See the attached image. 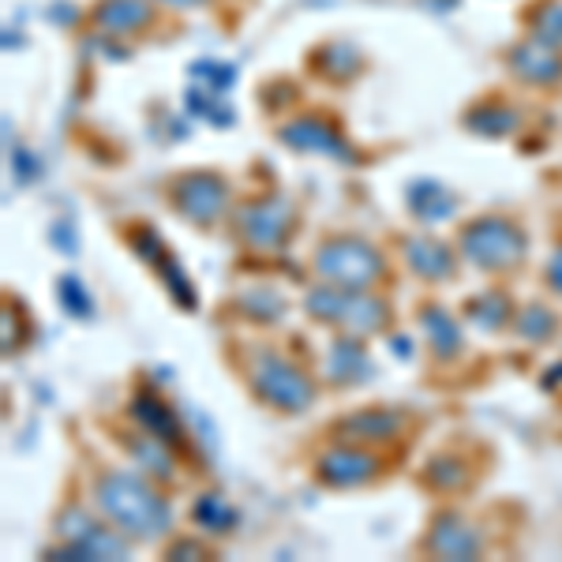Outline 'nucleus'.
<instances>
[{
	"label": "nucleus",
	"mask_w": 562,
	"mask_h": 562,
	"mask_svg": "<svg viewBox=\"0 0 562 562\" xmlns=\"http://www.w3.org/2000/svg\"><path fill=\"white\" fill-rule=\"evenodd\" d=\"M98 503L116 525H124V532L147 540L158 537L169 525V510L158 495L150 492L143 480L124 476V473H109L98 480Z\"/></svg>",
	"instance_id": "f257e3e1"
},
{
	"label": "nucleus",
	"mask_w": 562,
	"mask_h": 562,
	"mask_svg": "<svg viewBox=\"0 0 562 562\" xmlns=\"http://www.w3.org/2000/svg\"><path fill=\"white\" fill-rule=\"evenodd\" d=\"M319 267H323V274L330 278V281H338L341 289H352V293H360V289H364L371 278H379L383 262H379V256L368 248V244H360V240H334V244H326V248L319 251Z\"/></svg>",
	"instance_id": "f03ea898"
},
{
	"label": "nucleus",
	"mask_w": 562,
	"mask_h": 562,
	"mask_svg": "<svg viewBox=\"0 0 562 562\" xmlns=\"http://www.w3.org/2000/svg\"><path fill=\"white\" fill-rule=\"evenodd\" d=\"M461 248L473 256V262H480V267H514V262L521 259V233L514 229V225L506 222H476L469 225L465 233H461Z\"/></svg>",
	"instance_id": "7ed1b4c3"
},
{
	"label": "nucleus",
	"mask_w": 562,
	"mask_h": 562,
	"mask_svg": "<svg viewBox=\"0 0 562 562\" xmlns=\"http://www.w3.org/2000/svg\"><path fill=\"white\" fill-rule=\"evenodd\" d=\"M256 386L270 405L289 409V413H301L304 405L312 402V383H307L301 371H293L285 360H278V357H267L256 368Z\"/></svg>",
	"instance_id": "20e7f679"
},
{
	"label": "nucleus",
	"mask_w": 562,
	"mask_h": 562,
	"mask_svg": "<svg viewBox=\"0 0 562 562\" xmlns=\"http://www.w3.org/2000/svg\"><path fill=\"white\" fill-rule=\"evenodd\" d=\"M514 68L521 71L529 83H559L562 76V60L555 53V45H529L514 57Z\"/></svg>",
	"instance_id": "39448f33"
},
{
	"label": "nucleus",
	"mask_w": 562,
	"mask_h": 562,
	"mask_svg": "<svg viewBox=\"0 0 562 562\" xmlns=\"http://www.w3.org/2000/svg\"><path fill=\"white\" fill-rule=\"evenodd\" d=\"M121 4H124V12H116L113 0L102 8V26H105V31L124 34V31H135V26L147 20V8H143V0H121Z\"/></svg>",
	"instance_id": "423d86ee"
},
{
	"label": "nucleus",
	"mask_w": 562,
	"mask_h": 562,
	"mask_svg": "<svg viewBox=\"0 0 562 562\" xmlns=\"http://www.w3.org/2000/svg\"><path fill=\"white\" fill-rule=\"evenodd\" d=\"M548 281H551V285H555V289H559V293H562V248H559V256H555V259H551Z\"/></svg>",
	"instance_id": "0eeeda50"
},
{
	"label": "nucleus",
	"mask_w": 562,
	"mask_h": 562,
	"mask_svg": "<svg viewBox=\"0 0 562 562\" xmlns=\"http://www.w3.org/2000/svg\"><path fill=\"white\" fill-rule=\"evenodd\" d=\"M184 4H199V0H184Z\"/></svg>",
	"instance_id": "6e6552de"
}]
</instances>
